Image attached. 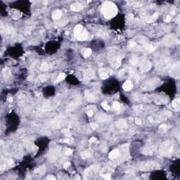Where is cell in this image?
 <instances>
[{"label": "cell", "instance_id": "1", "mask_svg": "<svg viewBox=\"0 0 180 180\" xmlns=\"http://www.w3.org/2000/svg\"><path fill=\"white\" fill-rule=\"evenodd\" d=\"M101 12L106 18H111L114 17L117 13V9L116 6L111 1L105 2L101 8Z\"/></svg>", "mask_w": 180, "mask_h": 180}, {"label": "cell", "instance_id": "2", "mask_svg": "<svg viewBox=\"0 0 180 180\" xmlns=\"http://www.w3.org/2000/svg\"><path fill=\"white\" fill-rule=\"evenodd\" d=\"M175 151V144L171 141L164 142L160 148V154L163 156L170 157Z\"/></svg>", "mask_w": 180, "mask_h": 180}, {"label": "cell", "instance_id": "3", "mask_svg": "<svg viewBox=\"0 0 180 180\" xmlns=\"http://www.w3.org/2000/svg\"><path fill=\"white\" fill-rule=\"evenodd\" d=\"M74 35H75V37L78 40L83 41V40H87L88 39V32L80 25H77V26H75L74 29Z\"/></svg>", "mask_w": 180, "mask_h": 180}, {"label": "cell", "instance_id": "4", "mask_svg": "<svg viewBox=\"0 0 180 180\" xmlns=\"http://www.w3.org/2000/svg\"><path fill=\"white\" fill-rule=\"evenodd\" d=\"M138 168L143 171H148L151 169H156L160 168L158 163L155 161H146L140 163L138 165Z\"/></svg>", "mask_w": 180, "mask_h": 180}, {"label": "cell", "instance_id": "5", "mask_svg": "<svg viewBox=\"0 0 180 180\" xmlns=\"http://www.w3.org/2000/svg\"><path fill=\"white\" fill-rule=\"evenodd\" d=\"M158 83H159V79H157V78L151 79L146 82L143 85L142 89L143 90H146V91L154 90L155 87H156L158 86Z\"/></svg>", "mask_w": 180, "mask_h": 180}, {"label": "cell", "instance_id": "6", "mask_svg": "<svg viewBox=\"0 0 180 180\" xmlns=\"http://www.w3.org/2000/svg\"><path fill=\"white\" fill-rule=\"evenodd\" d=\"M171 66H172L171 61L169 59H167V58H165V59H163V60L158 61L157 63V65H156V68L159 70H169Z\"/></svg>", "mask_w": 180, "mask_h": 180}, {"label": "cell", "instance_id": "7", "mask_svg": "<svg viewBox=\"0 0 180 180\" xmlns=\"http://www.w3.org/2000/svg\"><path fill=\"white\" fill-rule=\"evenodd\" d=\"M169 72L171 75L175 78H179L180 77V62L177 61L174 65H172L169 69Z\"/></svg>", "mask_w": 180, "mask_h": 180}, {"label": "cell", "instance_id": "8", "mask_svg": "<svg viewBox=\"0 0 180 180\" xmlns=\"http://www.w3.org/2000/svg\"><path fill=\"white\" fill-rule=\"evenodd\" d=\"M138 65H139L142 72H147L151 68V63L149 61L145 59H140Z\"/></svg>", "mask_w": 180, "mask_h": 180}, {"label": "cell", "instance_id": "9", "mask_svg": "<svg viewBox=\"0 0 180 180\" xmlns=\"http://www.w3.org/2000/svg\"><path fill=\"white\" fill-rule=\"evenodd\" d=\"M163 42L166 45H173L176 43H179V40L176 38L174 35H169L163 39Z\"/></svg>", "mask_w": 180, "mask_h": 180}, {"label": "cell", "instance_id": "10", "mask_svg": "<svg viewBox=\"0 0 180 180\" xmlns=\"http://www.w3.org/2000/svg\"><path fill=\"white\" fill-rule=\"evenodd\" d=\"M99 169V165H94V166L89 167L88 169H87L85 171L84 176H85V178H89V177H90V176L96 174V172H98Z\"/></svg>", "mask_w": 180, "mask_h": 180}, {"label": "cell", "instance_id": "11", "mask_svg": "<svg viewBox=\"0 0 180 180\" xmlns=\"http://www.w3.org/2000/svg\"><path fill=\"white\" fill-rule=\"evenodd\" d=\"M121 59H122V56H111V65L113 68H118L120 64H121Z\"/></svg>", "mask_w": 180, "mask_h": 180}, {"label": "cell", "instance_id": "12", "mask_svg": "<svg viewBox=\"0 0 180 180\" xmlns=\"http://www.w3.org/2000/svg\"><path fill=\"white\" fill-rule=\"evenodd\" d=\"M128 49L132 51H141L139 45L134 41H131L128 43Z\"/></svg>", "mask_w": 180, "mask_h": 180}, {"label": "cell", "instance_id": "13", "mask_svg": "<svg viewBox=\"0 0 180 180\" xmlns=\"http://www.w3.org/2000/svg\"><path fill=\"white\" fill-rule=\"evenodd\" d=\"M108 72L111 73V70H107L106 68H101L99 70V76L102 79H106L109 76L110 73H108Z\"/></svg>", "mask_w": 180, "mask_h": 180}, {"label": "cell", "instance_id": "14", "mask_svg": "<svg viewBox=\"0 0 180 180\" xmlns=\"http://www.w3.org/2000/svg\"><path fill=\"white\" fill-rule=\"evenodd\" d=\"M154 151V147L153 145L150 144V145H148L146 146L143 149V154L146 155H151Z\"/></svg>", "mask_w": 180, "mask_h": 180}, {"label": "cell", "instance_id": "15", "mask_svg": "<svg viewBox=\"0 0 180 180\" xmlns=\"http://www.w3.org/2000/svg\"><path fill=\"white\" fill-rule=\"evenodd\" d=\"M116 126L117 128L120 129H125L127 127V124L124 119H120L118 121L116 122Z\"/></svg>", "mask_w": 180, "mask_h": 180}, {"label": "cell", "instance_id": "16", "mask_svg": "<svg viewBox=\"0 0 180 180\" xmlns=\"http://www.w3.org/2000/svg\"><path fill=\"white\" fill-rule=\"evenodd\" d=\"M70 9H71L72 11L77 12V11H81L83 9V6L79 3H75V4H73L70 6Z\"/></svg>", "mask_w": 180, "mask_h": 180}, {"label": "cell", "instance_id": "17", "mask_svg": "<svg viewBox=\"0 0 180 180\" xmlns=\"http://www.w3.org/2000/svg\"><path fill=\"white\" fill-rule=\"evenodd\" d=\"M85 97L87 98V99L90 102H94L96 101V97L90 92L89 90H86L85 91Z\"/></svg>", "mask_w": 180, "mask_h": 180}, {"label": "cell", "instance_id": "18", "mask_svg": "<svg viewBox=\"0 0 180 180\" xmlns=\"http://www.w3.org/2000/svg\"><path fill=\"white\" fill-rule=\"evenodd\" d=\"M120 151L118 149H115L109 154V158L110 159L115 160L120 156Z\"/></svg>", "mask_w": 180, "mask_h": 180}, {"label": "cell", "instance_id": "19", "mask_svg": "<svg viewBox=\"0 0 180 180\" xmlns=\"http://www.w3.org/2000/svg\"><path fill=\"white\" fill-rule=\"evenodd\" d=\"M133 87V85L132 83V82L130 80H127L124 84H123V86H122V88L123 90H125V91H129L132 89Z\"/></svg>", "mask_w": 180, "mask_h": 180}, {"label": "cell", "instance_id": "20", "mask_svg": "<svg viewBox=\"0 0 180 180\" xmlns=\"http://www.w3.org/2000/svg\"><path fill=\"white\" fill-rule=\"evenodd\" d=\"M85 77L87 79H91L94 78V72L91 69L86 70V72L85 73Z\"/></svg>", "mask_w": 180, "mask_h": 180}, {"label": "cell", "instance_id": "21", "mask_svg": "<svg viewBox=\"0 0 180 180\" xmlns=\"http://www.w3.org/2000/svg\"><path fill=\"white\" fill-rule=\"evenodd\" d=\"M92 151L91 150H87V151H83L81 153V156L82 158H89L90 157L92 156Z\"/></svg>", "mask_w": 180, "mask_h": 180}, {"label": "cell", "instance_id": "22", "mask_svg": "<svg viewBox=\"0 0 180 180\" xmlns=\"http://www.w3.org/2000/svg\"><path fill=\"white\" fill-rule=\"evenodd\" d=\"M62 16V11L58 10L54 11L52 14V18L53 20H58L59 18H61V17Z\"/></svg>", "mask_w": 180, "mask_h": 180}, {"label": "cell", "instance_id": "23", "mask_svg": "<svg viewBox=\"0 0 180 180\" xmlns=\"http://www.w3.org/2000/svg\"><path fill=\"white\" fill-rule=\"evenodd\" d=\"M158 13H154L153 16L148 17V18L146 19V22H147V23H153V22H154L158 18Z\"/></svg>", "mask_w": 180, "mask_h": 180}, {"label": "cell", "instance_id": "24", "mask_svg": "<svg viewBox=\"0 0 180 180\" xmlns=\"http://www.w3.org/2000/svg\"><path fill=\"white\" fill-rule=\"evenodd\" d=\"M172 106L174 107V108L177 111H178L180 109V99H176L173 101L172 102Z\"/></svg>", "mask_w": 180, "mask_h": 180}, {"label": "cell", "instance_id": "25", "mask_svg": "<svg viewBox=\"0 0 180 180\" xmlns=\"http://www.w3.org/2000/svg\"><path fill=\"white\" fill-rule=\"evenodd\" d=\"M48 69H49V65H48V64H47V62H43V63L41 64V65H40V70H41L42 71L45 72V71H47Z\"/></svg>", "mask_w": 180, "mask_h": 180}, {"label": "cell", "instance_id": "26", "mask_svg": "<svg viewBox=\"0 0 180 180\" xmlns=\"http://www.w3.org/2000/svg\"><path fill=\"white\" fill-rule=\"evenodd\" d=\"M65 75L64 73H60V74L58 75L57 78H56V81H55V83H58V82L62 81V80L65 78Z\"/></svg>", "mask_w": 180, "mask_h": 180}, {"label": "cell", "instance_id": "27", "mask_svg": "<svg viewBox=\"0 0 180 180\" xmlns=\"http://www.w3.org/2000/svg\"><path fill=\"white\" fill-rule=\"evenodd\" d=\"M108 116H106V115L100 114L99 116H98V120H99L100 122H103V121H106V120H108Z\"/></svg>", "mask_w": 180, "mask_h": 180}, {"label": "cell", "instance_id": "28", "mask_svg": "<svg viewBox=\"0 0 180 180\" xmlns=\"http://www.w3.org/2000/svg\"><path fill=\"white\" fill-rule=\"evenodd\" d=\"M3 75H4L5 77H9L10 75H11V72H10L9 69V68H4L3 70Z\"/></svg>", "mask_w": 180, "mask_h": 180}, {"label": "cell", "instance_id": "29", "mask_svg": "<svg viewBox=\"0 0 180 180\" xmlns=\"http://www.w3.org/2000/svg\"><path fill=\"white\" fill-rule=\"evenodd\" d=\"M129 4H130L131 6H139L142 5V2H140V1H129Z\"/></svg>", "mask_w": 180, "mask_h": 180}, {"label": "cell", "instance_id": "30", "mask_svg": "<svg viewBox=\"0 0 180 180\" xmlns=\"http://www.w3.org/2000/svg\"><path fill=\"white\" fill-rule=\"evenodd\" d=\"M91 53V50L90 49H87L85 50V52H84V57L85 58H87L89 57Z\"/></svg>", "mask_w": 180, "mask_h": 180}, {"label": "cell", "instance_id": "31", "mask_svg": "<svg viewBox=\"0 0 180 180\" xmlns=\"http://www.w3.org/2000/svg\"><path fill=\"white\" fill-rule=\"evenodd\" d=\"M39 78L40 81H42V82H45V81L47 80L48 76H47V75H45V74H42V75H40L39 76Z\"/></svg>", "mask_w": 180, "mask_h": 180}, {"label": "cell", "instance_id": "32", "mask_svg": "<svg viewBox=\"0 0 180 180\" xmlns=\"http://www.w3.org/2000/svg\"><path fill=\"white\" fill-rule=\"evenodd\" d=\"M167 125H161L159 127V132H165L167 130Z\"/></svg>", "mask_w": 180, "mask_h": 180}, {"label": "cell", "instance_id": "33", "mask_svg": "<svg viewBox=\"0 0 180 180\" xmlns=\"http://www.w3.org/2000/svg\"><path fill=\"white\" fill-rule=\"evenodd\" d=\"M113 108L114 110L117 111V110H119L120 108V103H118L117 101H115V102H113Z\"/></svg>", "mask_w": 180, "mask_h": 180}, {"label": "cell", "instance_id": "34", "mask_svg": "<svg viewBox=\"0 0 180 180\" xmlns=\"http://www.w3.org/2000/svg\"><path fill=\"white\" fill-rule=\"evenodd\" d=\"M45 171V167L42 166V167H40L37 168V169H35V172L36 173H38V174H40V173H43Z\"/></svg>", "mask_w": 180, "mask_h": 180}, {"label": "cell", "instance_id": "35", "mask_svg": "<svg viewBox=\"0 0 180 180\" xmlns=\"http://www.w3.org/2000/svg\"><path fill=\"white\" fill-rule=\"evenodd\" d=\"M101 106H102V107L103 108V109H105L106 111H108V110L110 109L109 106L108 105L107 102H106V101H103V102H102V103H101Z\"/></svg>", "mask_w": 180, "mask_h": 180}, {"label": "cell", "instance_id": "36", "mask_svg": "<svg viewBox=\"0 0 180 180\" xmlns=\"http://www.w3.org/2000/svg\"><path fill=\"white\" fill-rule=\"evenodd\" d=\"M102 176H103V177L105 180H111V177L110 174H103Z\"/></svg>", "mask_w": 180, "mask_h": 180}, {"label": "cell", "instance_id": "37", "mask_svg": "<svg viewBox=\"0 0 180 180\" xmlns=\"http://www.w3.org/2000/svg\"><path fill=\"white\" fill-rule=\"evenodd\" d=\"M90 127H91L92 129H96V128H98V125L97 124H96V123H94V122H92V123H91L90 124Z\"/></svg>", "mask_w": 180, "mask_h": 180}, {"label": "cell", "instance_id": "38", "mask_svg": "<svg viewBox=\"0 0 180 180\" xmlns=\"http://www.w3.org/2000/svg\"><path fill=\"white\" fill-rule=\"evenodd\" d=\"M72 153H73V150L70 149V148H68V149H66L65 151V154L68 155L72 154Z\"/></svg>", "mask_w": 180, "mask_h": 180}, {"label": "cell", "instance_id": "39", "mask_svg": "<svg viewBox=\"0 0 180 180\" xmlns=\"http://www.w3.org/2000/svg\"><path fill=\"white\" fill-rule=\"evenodd\" d=\"M134 121H135V122L137 124V125H141L142 124V120L139 119V118H135V120H134Z\"/></svg>", "mask_w": 180, "mask_h": 180}, {"label": "cell", "instance_id": "40", "mask_svg": "<svg viewBox=\"0 0 180 180\" xmlns=\"http://www.w3.org/2000/svg\"><path fill=\"white\" fill-rule=\"evenodd\" d=\"M47 180H56V177L53 175H49L47 177Z\"/></svg>", "mask_w": 180, "mask_h": 180}, {"label": "cell", "instance_id": "41", "mask_svg": "<svg viewBox=\"0 0 180 180\" xmlns=\"http://www.w3.org/2000/svg\"><path fill=\"white\" fill-rule=\"evenodd\" d=\"M64 142H65V143H73V139H65Z\"/></svg>", "mask_w": 180, "mask_h": 180}, {"label": "cell", "instance_id": "42", "mask_svg": "<svg viewBox=\"0 0 180 180\" xmlns=\"http://www.w3.org/2000/svg\"><path fill=\"white\" fill-rule=\"evenodd\" d=\"M87 115L90 116V117L93 116V111H92L91 109H90V110H88V111H87Z\"/></svg>", "mask_w": 180, "mask_h": 180}, {"label": "cell", "instance_id": "43", "mask_svg": "<svg viewBox=\"0 0 180 180\" xmlns=\"http://www.w3.org/2000/svg\"><path fill=\"white\" fill-rule=\"evenodd\" d=\"M62 132H63V133H64V134H65L67 135V134H68V133L69 132V129H63V130H62Z\"/></svg>", "mask_w": 180, "mask_h": 180}, {"label": "cell", "instance_id": "44", "mask_svg": "<svg viewBox=\"0 0 180 180\" xmlns=\"http://www.w3.org/2000/svg\"><path fill=\"white\" fill-rule=\"evenodd\" d=\"M96 140V139L95 137H91L90 139V143H93V142H95Z\"/></svg>", "mask_w": 180, "mask_h": 180}, {"label": "cell", "instance_id": "45", "mask_svg": "<svg viewBox=\"0 0 180 180\" xmlns=\"http://www.w3.org/2000/svg\"><path fill=\"white\" fill-rule=\"evenodd\" d=\"M70 163H68V162H67V163H65L64 164V167H65V168H67V167H68V166H70Z\"/></svg>", "mask_w": 180, "mask_h": 180}, {"label": "cell", "instance_id": "46", "mask_svg": "<svg viewBox=\"0 0 180 180\" xmlns=\"http://www.w3.org/2000/svg\"><path fill=\"white\" fill-rule=\"evenodd\" d=\"M170 20H171V17L170 16H167V19L165 20V21L166 22H169V21H170Z\"/></svg>", "mask_w": 180, "mask_h": 180}, {"label": "cell", "instance_id": "47", "mask_svg": "<svg viewBox=\"0 0 180 180\" xmlns=\"http://www.w3.org/2000/svg\"><path fill=\"white\" fill-rule=\"evenodd\" d=\"M12 100H13V99H12V98H10V99H9V102H11V101H12Z\"/></svg>", "mask_w": 180, "mask_h": 180}]
</instances>
